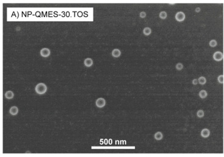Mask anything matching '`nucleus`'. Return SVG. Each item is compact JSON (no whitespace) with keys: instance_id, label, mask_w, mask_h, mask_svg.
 <instances>
[{"instance_id":"nucleus-1","label":"nucleus","mask_w":224,"mask_h":157,"mask_svg":"<svg viewBox=\"0 0 224 157\" xmlns=\"http://www.w3.org/2000/svg\"><path fill=\"white\" fill-rule=\"evenodd\" d=\"M48 90L47 85L43 83H40L35 87V91L38 95L45 94Z\"/></svg>"},{"instance_id":"nucleus-2","label":"nucleus","mask_w":224,"mask_h":157,"mask_svg":"<svg viewBox=\"0 0 224 157\" xmlns=\"http://www.w3.org/2000/svg\"><path fill=\"white\" fill-rule=\"evenodd\" d=\"M213 58L216 61H217V62L221 61L224 59V54H223V53L221 52L220 51L216 52L213 55Z\"/></svg>"},{"instance_id":"nucleus-3","label":"nucleus","mask_w":224,"mask_h":157,"mask_svg":"<svg viewBox=\"0 0 224 157\" xmlns=\"http://www.w3.org/2000/svg\"><path fill=\"white\" fill-rule=\"evenodd\" d=\"M106 104V100L104 98H102V97L97 99L96 100V101H95V105L98 108H103L104 106H105Z\"/></svg>"},{"instance_id":"nucleus-4","label":"nucleus","mask_w":224,"mask_h":157,"mask_svg":"<svg viewBox=\"0 0 224 157\" xmlns=\"http://www.w3.org/2000/svg\"><path fill=\"white\" fill-rule=\"evenodd\" d=\"M185 18H186V16L183 12L180 11V12H178L175 14V19L178 22L183 21L185 20Z\"/></svg>"},{"instance_id":"nucleus-5","label":"nucleus","mask_w":224,"mask_h":157,"mask_svg":"<svg viewBox=\"0 0 224 157\" xmlns=\"http://www.w3.org/2000/svg\"><path fill=\"white\" fill-rule=\"evenodd\" d=\"M40 54L41 55L42 57L43 58H47L48 56H50L51 54V52H50V50L48 48H42L40 52Z\"/></svg>"},{"instance_id":"nucleus-6","label":"nucleus","mask_w":224,"mask_h":157,"mask_svg":"<svg viewBox=\"0 0 224 157\" xmlns=\"http://www.w3.org/2000/svg\"><path fill=\"white\" fill-rule=\"evenodd\" d=\"M19 108L16 106H13L9 109V114L12 116H16L18 114Z\"/></svg>"},{"instance_id":"nucleus-7","label":"nucleus","mask_w":224,"mask_h":157,"mask_svg":"<svg viewBox=\"0 0 224 157\" xmlns=\"http://www.w3.org/2000/svg\"><path fill=\"white\" fill-rule=\"evenodd\" d=\"M200 135L202 138H207L210 135V131L209 129L205 128L204 129L202 130L201 133H200Z\"/></svg>"},{"instance_id":"nucleus-8","label":"nucleus","mask_w":224,"mask_h":157,"mask_svg":"<svg viewBox=\"0 0 224 157\" xmlns=\"http://www.w3.org/2000/svg\"><path fill=\"white\" fill-rule=\"evenodd\" d=\"M84 64L86 67H91L92 66L93 64V61L92 58H87L84 59Z\"/></svg>"},{"instance_id":"nucleus-9","label":"nucleus","mask_w":224,"mask_h":157,"mask_svg":"<svg viewBox=\"0 0 224 157\" xmlns=\"http://www.w3.org/2000/svg\"><path fill=\"white\" fill-rule=\"evenodd\" d=\"M121 54H122L121 51L118 48L114 49L112 51V53H111L112 56L114 58H117L120 57L121 56Z\"/></svg>"},{"instance_id":"nucleus-10","label":"nucleus","mask_w":224,"mask_h":157,"mask_svg":"<svg viewBox=\"0 0 224 157\" xmlns=\"http://www.w3.org/2000/svg\"><path fill=\"white\" fill-rule=\"evenodd\" d=\"M4 96L7 99H12L14 97V93L12 90H8L5 92Z\"/></svg>"},{"instance_id":"nucleus-11","label":"nucleus","mask_w":224,"mask_h":157,"mask_svg":"<svg viewBox=\"0 0 224 157\" xmlns=\"http://www.w3.org/2000/svg\"><path fill=\"white\" fill-rule=\"evenodd\" d=\"M154 138L157 141H160L163 138V134L161 132H157L154 134Z\"/></svg>"},{"instance_id":"nucleus-12","label":"nucleus","mask_w":224,"mask_h":157,"mask_svg":"<svg viewBox=\"0 0 224 157\" xmlns=\"http://www.w3.org/2000/svg\"><path fill=\"white\" fill-rule=\"evenodd\" d=\"M199 95L201 99H206L207 97L208 92L205 90H201L199 93Z\"/></svg>"},{"instance_id":"nucleus-13","label":"nucleus","mask_w":224,"mask_h":157,"mask_svg":"<svg viewBox=\"0 0 224 157\" xmlns=\"http://www.w3.org/2000/svg\"><path fill=\"white\" fill-rule=\"evenodd\" d=\"M198 81H199V83L201 85H205L206 83V79L205 76H200L198 78Z\"/></svg>"},{"instance_id":"nucleus-14","label":"nucleus","mask_w":224,"mask_h":157,"mask_svg":"<svg viewBox=\"0 0 224 157\" xmlns=\"http://www.w3.org/2000/svg\"><path fill=\"white\" fill-rule=\"evenodd\" d=\"M151 33V29L149 27H146L144 30H143V34L145 35H150Z\"/></svg>"},{"instance_id":"nucleus-15","label":"nucleus","mask_w":224,"mask_h":157,"mask_svg":"<svg viewBox=\"0 0 224 157\" xmlns=\"http://www.w3.org/2000/svg\"><path fill=\"white\" fill-rule=\"evenodd\" d=\"M209 46H210L211 47H213V48L216 47L217 45V40H215V39H212V40H211L209 41Z\"/></svg>"},{"instance_id":"nucleus-16","label":"nucleus","mask_w":224,"mask_h":157,"mask_svg":"<svg viewBox=\"0 0 224 157\" xmlns=\"http://www.w3.org/2000/svg\"><path fill=\"white\" fill-rule=\"evenodd\" d=\"M205 116V113L204 111L202 109H199L197 112V116L199 118H204Z\"/></svg>"},{"instance_id":"nucleus-17","label":"nucleus","mask_w":224,"mask_h":157,"mask_svg":"<svg viewBox=\"0 0 224 157\" xmlns=\"http://www.w3.org/2000/svg\"><path fill=\"white\" fill-rule=\"evenodd\" d=\"M159 17H160V18L164 20L168 17V14L166 11H161L159 14Z\"/></svg>"},{"instance_id":"nucleus-18","label":"nucleus","mask_w":224,"mask_h":157,"mask_svg":"<svg viewBox=\"0 0 224 157\" xmlns=\"http://www.w3.org/2000/svg\"><path fill=\"white\" fill-rule=\"evenodd\" d=\"M175 68H176L177 70L180 71V70H182L184 68V66L181 62H178V63H177L176 64Z\"/></svg>"},{"instance_id":"nucleus-19","label":"nucleus","mask_w":224,"mask_h":157,"mask_svg":"<svg viewBox=\"0 0 224 157\" xmlns=\"http://www.w3.org/2000/svg\"><path fill=\"white\" fill-rule=\"evenodd\" d=\"M217 81L219 83L223 84L224 83V76L223 75H221L217 78Z\"/></svg>"},{"instance_id":"nucleus-20","label":"nucleus","mask_w":224,"mask_h":157,"mask_svg":"<svg viewBox=\"0 0 224 157\" xmlns=\"http://www.w3.org/2000/svg\"><path fill=\"white\" fill-rule=\"evenodd\" d=\"M146 16H147L146 12H144V11L141 12L139 14V17L142 18H144L146 17Z\"/></svg>"},{"instance_id":"nucleus-21","label":"nucleus","mask_w":224,"mask_h":157,"mask_svg":"<svg viewBox=\"0 0 224 157\" xmlns=\"http://www.w3.org/2000/svg\"><path fill=\"white\" fill-rule=\"evenodd\" d=\"M192 85H197L198 83H199V81H198V79H194L192 81Z\"/></svg>"},{"instance_id":"nucleus-22","label":"nucleus","mask_w":224,"mask_h":157,"mask_svg":"<svg viewBox=\"0 0 224 157\" xmlns=\"http://www.w3.org/2000/svg\"><path fill=\"white\" fill-rule=\"evenodd\" d=\"M200 11V8L199 7H197L196 9H195V12H199Z\"/></svg>"}]
</instances>
